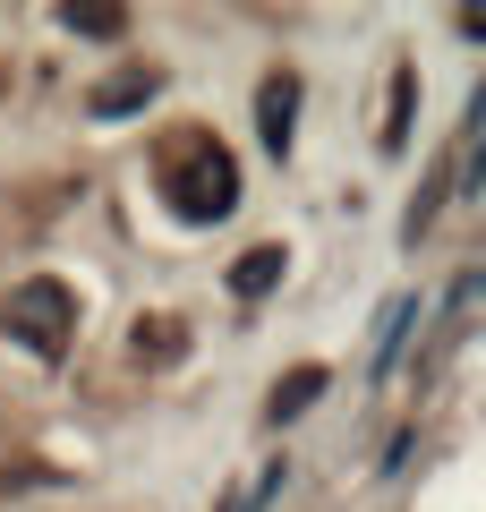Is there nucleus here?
Returning <instances> with one entry per match:
<instances>
[{
	"label": "nucleus",
	"instance_id": "nucleus-1",
	"mask_svg": "<svg viewBox=\"0 0 486 512\" xmlns=\"http://www.w3.org/2000/svg\"><path fill=\"white\" fill-rule=\"evenodd\" d=\"M154 188L180 222H222L239 205V163L222 154L214 128H171L154 154Z\"/></svg>",
	"mask_w": 486,
	"mask_h": 512
},
{
	"label": "nucleus",
	"instance_id": "nucleus-2",
	"mask_svg": "<svg viewBox=\"0 0 486 512\" xmlns=\"http://www.w3.org/2000/svg\"><path fill=\"white\" fill-rule=\"evenodd\" d=\"M0 333H9L18 350H35V359H69V342H77V291L52 282V274L9 282V299H0Z\"/></svg>",
	"mask_w": 486,
	"mask_h": 512
},
{
	"label": "nucleus",
	"instance_id": "nucleus-3",
	"mask_svg": "<svg viewBox=\"0 0 486 512\" xmlns=\"http://www.w3.org/2000/svg\"><path fill=\"white\" fill-rule=\"evenodd\" d=\"M154 94H162L154 69H120V77H103V86L86 94V120H128V111H145Z\"/></svg>",
	"mask_w": 486,
	"mask_h": 512
},
{
	"label": "nucleus",
	"instance_id": "nucleus-4",
	"mask_svg": "<svg viewBox=\"0 0 486 512\" xmlns=\"http://www.w3.org/2000/svg\"><path fill=\"white\" fill-rule=\"evenodd\" d=\"M290 111H299V77H265V86H256V137H265L273 154H290Z\"/></svg>",
	"mask_w": 486,
	"mask_h": 512
},
{
	"label": "nucleus",
	"instance_id": "nucleus-5",
	"mask_svg": "<svg viewBox=\"0 0 486 512\" xmlns=\"http://www.w3.org/2000/svg\"><path fill=\"white\" fill-rule=\"evenodd\" d=\"M410 111H418V69L410 60H393V111H384V154L410 146Z\"/></svg>",
	"mask_w": 486,
	"mask_h": 512
},
{
	"label": "nucleus",
	"instance_id": "nucleus-6",
	"mask_svg": "<svg viewBox=\"0 0 486 512\" xmlns=\"http://www.w3.org/2000/svg\"><path fill=\"white\" fill-rule=\"evenodd\" d=\"M316 393H324V367H290V376L273 384V402H265V419H273V427H282V419H299V410L316 402Z\"/></svg>",
	"mask_w": 486,
	"mask_h": 512
},
{
	"label": "nucleus",
	"instance_id": "nucleus-7",
	"mask_svg": "<svg viewBox=\"0 0 486 512\" xmlns=\"http://www.w3.org/2000/svg\"><path fill=\"white\" fill-rule=\"evenodd\" d=\"M282 265H290L282 248H248V256L231 265V291H239V299H265L273 282H282Z\"/></svg>",
	"mask_w": 486,
	"mask_h": 512
},
{
	"label": "nucleus",
	"instance_id": "nucleus-8",
	"mask_svg": "<svg viewBox=\"0 0 486 512\" xmlns=\"http://www.w3.org/2000/svg\"><path fill=\"white\" fill-rule=\"evenodd\" d=\"M410 325H418V299L401 291L393 308H384V325H376V367H393V359H401V342H410Z\"/></svg>",
	"mask_w": 486,
	"mask_h": 512
},
{
	"label": "nucleus",
	"instance_id": "nucleus-9",
	"mask_svg": "<svg viewBox=\"0 0 486 512\" xmlns=\"http://www.w3.org/2000/svg\"><path fill=\"white\" fill-rule=\"evenodd\" d=\"M180 342H188L180 316H145L137 325V359H180Z\"/></svg>",
	"mask_w": 486,
	"mask_h": 512
},
{
	"label": "nucleus",
	"instance_id": "nucleus-10",
	"mask_svg": "<svg viewBox=\"0 0 486 512\" xmlns=\"http://www.w3.org/2000/svg\"><path fill=\"white\" fill-rule=\"evenodd\" d=\"M60 18H69V35H128V9H60Z\"/></svg>",
	"mask_w": 486,
	"mask_h": 512
}]
</instances>
